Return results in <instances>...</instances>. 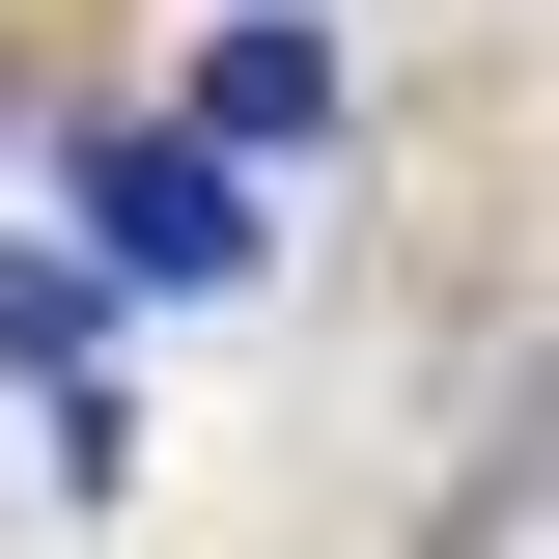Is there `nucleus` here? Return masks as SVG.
<instances>
[{"instance_id":"f03ea898","label":"nucleus","mask_w":559,"mask_h":559,"mask_svg":"<svg viewBox=\"0 0 559 559\" xmlns=\"http://www.w3.org/2000/svg\"><path fill=\"white\" fill-rule=\"evenodd\" d=\"M168 140H197V168H280V140H336V28H308V0H252V28L197 57V112H168Z\"/></svg>"},{"instance_id":"f257e3e1","label":"nucleus","mask_w":559,"mask_h":559,"mask_svg":"<svg viewBox=\"0 0 559 559\" xmlns=\"http://www.w3.org/2000/svg\"><path fill=\"white\" fill-rule=\"evenodd\" d=\"M57 252L84 280H112V308H197V280H252V168H197V140H168V112H84V168H57Z\"/></svg>"}]
</instances>
